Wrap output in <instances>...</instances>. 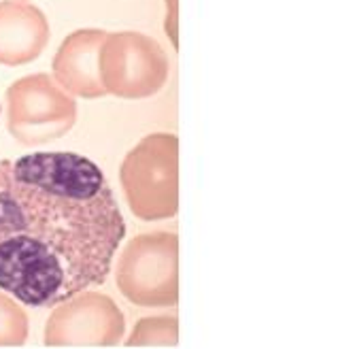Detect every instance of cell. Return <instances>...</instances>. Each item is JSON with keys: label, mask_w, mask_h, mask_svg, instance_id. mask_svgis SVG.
<instances>
[{"label": "cell", "mask_w": 355, "mask_h": 349, "mask_svg": "<svg viewBox=\"0 0 355 349\" xmlns=\"http://www.w3.org/2000/svg\"><path fill=\"white\" fill-rule=\"evenodd\" d=\"M49 43L45 13L26 0L0 3V65L21 67L37 60Z\"/></svg>", "instance_id": "obj_8"}, {"label": "cell", "mask_w": 355, "mask_h": 349, "mask_svg": "<svg viewBox=\"0 0 355 349\" xmlns=\"http://www.w3.org/2000/svg\"><path fill=\"white\" fill-rule=\"evenodd\" d=\"M125 332L117 303L101 292H79L55 305L45 324L47 347H115Z\"/></svg>", "instance_id": "obj_6"}, {"label": "cell", "mask_w": 355, "mask_h": 349, "mask_svg": "<svg viewBox=\"0 0 355 349\" xmlns=\"http://www.w3.org/2000/svg\"><path fill=\"white\" fill-rule=\"evenodd\" d=\"M77 124V103L55 77L35 73L7 90V126L13 139L39 147L69 135Z\"/></svg>", "instance_id": "obj_4"}, {"label": "cell", "mask_w": 355, "mask_h": 349, "mask_svg": "<svg viewBox=\"0 0 355 349\" xmlns=\"http://www.w3.org/2000/svg\"><path fill=\"white\" fill-rule=\"evenodd\" d=\"M119 181L139 219L173 217L179 209V139L168 133L145 137L123 158Z\"/></svg>", "instance_id": "obj_2"}, {"label": "cell", "mask_w": 355, "mask_h": 349, "mask_svg": "<svg viewBox=\"0 0 355 349\" xmlns=\"http://www.w3.org/2000/svg\"><path fill=\"white\" fill-rule=\"evenodd\" d=\"M125 221L98 164L73 151L0 160V290L55 307L101 285Z\"/></svg>", "instance_id": "obj_1"}, {"label": "cell", "mask_w": 355, "mask_h": 349, "mask_svg": "<svg viewBox=\"0 0 355 349\" xmlns=\"http://www.w3.org/2000/svg\"><path fill=\"white\" fill-rule=\"evenodd\" d=\"M177 7H179V0H166V9H168V15H166V33L171 37V43L173 47L179 49V19H177Z\"/></svg>", "instance_id": "obj_11"}, {"label": "cell", "mask_w": 355, "mask_h": 349, "mask_svg": "<svg viewBox=\"0 0 355 349\" xmlns=\"http://www.w3.org/2000/svg\"><path fill=\"white\" fill-rule=\"evenodd\" d=\"M30 322L17 298L0 292V347H19L28 341Z\"/></svg>", "instance_id": "obj_10"}, {"label": "cell", "mask_w": 355, "mask_h": 349, "mask_svg": "<svg viewBox=\"0 0 355 349\" xmlns=\"http://www.w3.org/2000/svg\"><path fill=\"white\" fill-rule=\"evenodd\" d=\"M101 79L107 94L117 99L153 96L166 85L168 56L155 39L143 33H111L101 49Z\"/></svg>", "instance_id": "obj_5"}, {"label": "cell", "mask_w": 355, "mask_h": 349, "mask_svg": "<svg viewBox=\"0 0 355 349\" xmlns=\"http://www.w3.org/2000/svg\"><path fill=\"white\" fill-rule=\"evenodd\" d=\"M117 288L137 307H175L179 300V237L149 232L135 237L115 269Z\"/></svg>", "instance_id": "obj_3"}, {"label": "cell", "mask_w": 355, "mask_h": 349, "mask_svg": "<svg viewBox=\"0 0 355 349\" xmlns=\"http://www.w3.org/2000/svg\"><path fill=\"white\" fill-rule=\"evenodd\" d=\"M107 39L105 30H75L58 47L51 69L55 81L75 96L101 99L107 87L101 79V49Z\"/></svg>", "instance_id": "obj_7"}, {"label": "cell", "mask_w": 355, "mask_h": 349, "mask_svg": "<svg viewBox=\"0 0 355 349\" xmlns=\"http://www.w3.org/2000/svg\"><path fill=\"white\" fill-rule=\"evenodd\" d=\"M179 343V322L173 315L143 317L125 339L128 347H173Z\"/></svg>", "instance_id": "obj_9"}]
</instances>
